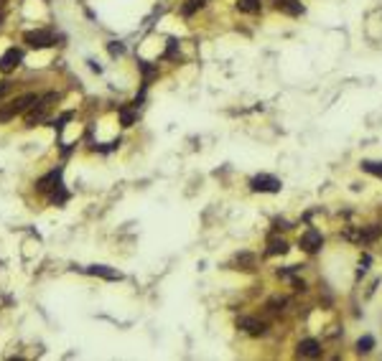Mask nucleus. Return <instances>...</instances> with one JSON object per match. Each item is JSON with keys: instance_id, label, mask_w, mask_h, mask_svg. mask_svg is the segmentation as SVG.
<instances>
[{"instance_id": "f257e3e1", "label": "nucleus", "mask_w": 382, "mask_h": 361, "mask_svg": "<svg viewBox=\"0 0 382 361\" xmlns=\"http://www.w3.org/2000/svg\"><path fill=\"white\" fill-rule=\"evenodd\" d=\"M36 102H38L36 94H23V97H18V99H13L10 104L0 107V122H8V120H13L16 115L26 112V110L31 107V104H36Z\"/></svg>"}, {"instance_id": "f03ea898", "label": "nucleus", "mask_w": 382, "mask_h": 361, "mask_svg": "<svg viewBox=\"0 0 382 361\" xmlns=\"http://www.w3.org/2000/svg\"><path fill=\"white\" fill-rule=\"evenodd\" d=\"M250 191H255V193H278L281 191V180H278L275 176L260 173V176H255L253 180H250Z\"/></svg>"}, {"instance_id": "7ed1b4c3", "label": "nucleus", "mask_w": 382, "mask_h": 361, "mask_svg": "<svg viewBox=\"0 0 382 361\" xmlns=\"http://www.w3.org/2000/svg\"><path fill=\"white\" fill-rule=\"evenodd\" d=\"M237 328H242L245 333H250V336H265L268 333V323H262V321H257V318H253V315H245V318H240L237 321Z\"/></svg>"}, {"instance_id": "20e7f679", "label": "nucleus", "mask_w": 382, "mask_h": 361, "mask_svg": "<svg viewBox=\"0 0 382 361\" xmlns=\"http://www.w3.org/2000/svg\"><path fill=\"white\" fill-rule=\"evenodd\" d=\"M321 247H324V237H321V232L316 229H308L303 237H301V249L308 252V254H316Z\"/></svg>"}, {"instance_id": "39448f33", "label": "nucleus", "mask_w": 382, "mask_h": 361, "mask_svg": "<svg viewBox=\"0 0 382 361\" xmlns=\"http://www.w3.org/2000/svg\"><path fill=\"white\" fill-rule=\"evenodd\" d=\"M23 41L31 49H46V46H51V43H54V36H51V31H28L23 36Z\"/></svg>"}, {"instance_id": "423d86ee", "label": "nucleus", "mask_w": 382, "mask_h": 361, "mask_svg": "<svg viewBox=\"0 0 382 361\" xmlns=\"http://www.w3.org/2000/svg\"><path fill=\"white\" fill-rule=\"evenodd\" d=\"M21 61H23V51L21 49H8L3 56H0V71L10 74L16 66H21Z\"/></svg>"}, {"instance_id": "0eeeda50", "label": "nucleus", "mask_w": 382, "mask_h": 361, "mask_svg": "<svg viewBox=\"0 0 382 361\" xmlns=\"http://www.w3.org/2000/svg\"><path fill=\"white\" fill-rule=\"evenodd\" d=\"M298 356H306V359H316V356H321V343L316 341V338H303V341H298Z\"/></svg>"}, {"instance_id": "6e6552de", "label": "nucleus", "mask_w": 382, "mask_h": 361, "mask_svg": "<svg viewBox=\"0 0 382 361\" xmlns=\"http://www.w3.org/2000/svg\"><path fill=\"white\" fill-rule=\"evenodd\" d=\"M275 8L281 10V13H288V16H301L303 13V5H301V0H273Z\"/></svg>"}, {"instance_id": "1a4fd4ad", "label": "nucleus", "mask_w": 382, "mask_h": 361, "mask_svg": "<svg viewBox=\"0 0 382 361\" xmlns=\"http://www.w3.org/2000/svg\"><path fill=\"white\" fill-rule=\"evenodd\" d=\"M56 186H62V168H56V171H51L49 176H43L41 180H38V191H54Z\"/></svg>"}, {"instance_id": "9d476101", "label": "nucleus", "mask_w": 382, "mask_h": 361, "mask_svg": "<svg viewBox=\"0 0 382 361\" xmlns=\"http://www.w3.org/2000/svg\"><path fill=\"white\" fill-rule=\"evenodd\" d=\"M87 272L97 275V277H105V280H123V275L117 272V270H110L105 265H92V267H87Z\"/></svg>"}, {"instance_id": "9b49d317", "label": "nucleus", "mask_w": 382, "mask_h": 361, "mask_svg": "<svg viewBox=\"0 0 382 361\" xmlns=\"http://www.w3.org/2000/svg\"><path fill=\"white\" fill-rule=\"evenodd\" d=\"M237 10H240V13H250V16H255V13L262 10V0H237Z\"/></svg>"}, {"instance_id": "f8f14e48", "label": "nucleus", "mask_w": 382, "mask_h": 361, "mask_svg": "<svg viewBox=\"0 0 382 361\" xmlns=\"http://www.w3.org/2000/svg\"><path fill=\"white\" fill-rule=\"evenodd\" d=\"M288 252V242H286V239H270V242H268V254H286Z\"/></svg>"}, {"instance_id": "ddd939ff", "label": "nucleus", "mask_w": 382, "mask_h": 361, "mask_svg": "<svg viewBox=\"0 0 382 361\" xmlns=\"http://www.w3.org/2000/svg\"><path fill=\"white\" fill-rule=\"evenodd\" d=\"M204 3H207V0H186V5L181 8V13H184V16H194L196 10L204 8Z\"/></svg>"}, {"instance_id": "4468645a", "label": "nucleus", "mask_w": 382, "mask_h": 361, "mask_svg": "<svg viewBox=\"0 0 382 361\" xmlns=\"http://www.w3.org/2000/svg\"><path fill=\"white\" fill-rule=\"evenodd\" d=\"M380 232H382V227H377V224H372V227H367V229L359 234V239H362V242H375V239L380 237Z\"/></svg>"}, {"instance_id": "2eb2a0df", "label": "nucleus", "mask_w": 382, "mask_h": 361, "mask_svg": "<svg viewBox=\"0 0 382 361\" xmlns=\"http://www.w3.org/2000/svg\"><path fill=\"white\" fill-rule=\"evenodd\" d=\"M375 349V338L372 336H362L359 341H357V351L359 354H370Z\"/></svg>"}, {"instance_id": "dca6fc26", "label": "nucleus", "mask_w": 382, "mask_h": 361, "mask_svg": "<svg viewBox=\"0 0 382 361\" xmlns=\"http://www.w3.org/2000/svg\"><path fill=\"white\" fill-rule=\"evenodd\" d=\"M362 168H364L367 173H372V176L382 178V163H377V160H364V163H362Z\"/></svg>"}, {"instance_id": "f3484780", "label": "nucleus", "mask_w": 382, "mask_h": 361, "mask_svg": "<svg viewBox=\"0 0 382 361\" xmlns=\"http://www.w3.org/2000/svg\"><path fill=\"white\" fill-rule=\"evenodd\" d=\"M135 115H138L135 110H130V107H123V110H120V120H123V125H125V127H130V125L135 122Z\"/></svg>"}, {"instance_id": "a211bd4d", "label": "nucleus", "mask_w": 382, "mask_h": 361, "mask_svg": "<svg viewBox=\"0 0 382 361\" xmlns=\"http://www.w3.org/2000/svg\"><path fill=\"white\" fill-rule=\"evenodd\" d=\"M283 305H286V298H273L270 303H268V308H270V310H281Z\"/></svg>"}, {"instance_id": "6ab92c4d", "label": "nucleus", "mask_w": 382, "mask_h": 361, "mask_svg": "<svg viewBox=\"0 0 382 361\" xmlns=\"http://www.w3.org/2000/svg\"><path fill=\"white\" fill-rule=\"evenodd\" d=\"M123 54H125V49H123L117 41H112V43H110V56H123Z\"/></svg>"}, {"instance_id": "aec40b11", "label": "nucleus", "mask_w": 382, "mask_h": 361, "mask_svg": "<svg viewBox=\"0 0 382 361\" xmlns=\"http://www.w3.org/2000/svg\"><path fill=\"white\" fill-rule=\"evenodd\" d=\"M293 288H296V290H306V282L303 280H293Z\"/></svg>"}, {"instance_id": "412c9836", "label": "nucleus", "mask_w": 382, "mask_h": 361, "mask_svg": "<svg viewBox=\"0 0 382 361\" xmlns=\"http://www.w3.org/2000/svg\"><path fill=\"white\" fill-rule=\"evenodd\" d=\"M5 92H8V84H0V97H3Z\"/></svg>"}]
</instances>
